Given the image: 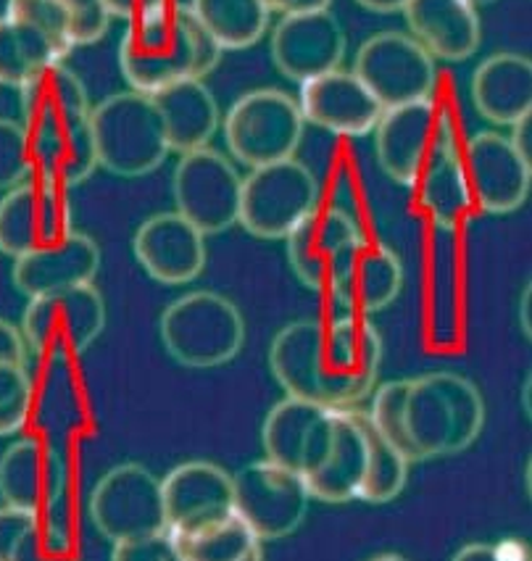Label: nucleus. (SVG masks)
<instances>
[{
  "label": "nucleus",
  "mask_w": 532,
  "mask_h": 561,
  "mask_svg": "<svg viewBox=\"0 0 532 561\" xmlns=\"http://www.w3.org/2000/svg\"><path fill=\"white\" fill-rule=\"evenodd\" d=\"M369 416L412 465L470 448L483 433L485 403L466 377L430 371L380 385Z\"/></svg>",
  "instance_id": "obj_1"
},
{
  "label": "nucleus",
  "mask_w": 532,
  "mask_h": 561,
  "mask_svg": "<svg viewBox=\"0 0 532 561\" xmlns=\"http://www.w3.org/2000/svg\"><path fill=\"white\" fill-rule=\"evenodd\" d=\"M224 50L187 5L169 3L127 22L119 43L122 77L135 93L153 95L180 80H204Z\"/></svg>",
  "instance_id": "obj_2"
},
{
  "label": "nucleus",
  "mask_w": 532,
  "mask_h": 561,
  "mask_svg": "<svg viewBox=\"0 0 532 561\" xmlns=\"http://www.w3.org/2000/svg\"><path fill=\"white\" fill-rule=\"evenodd\" d=\"M166 354L187 369H213L232 362L245 343L243 314L230 298L193 290L172 301L159 322Z\"/></svg>",
  "instance_id": "obj_3"
},
{
  "label": "nucleus",
  "mask_w": 532,
  "mask_h": 561,
  "mask_svg": "<svg viewBox=\"0 0 532 561\" xmlns=\"http://www.w3.org/2000/svg\"><path fill=\"white\" fill-rule=\"evenodd\" d=\"M99 164L116 178H142L166 161L169 142L151 95L125 90L90 106Z\"/></svg>",
  "instance_id": "obj_4"
},
{
  "label": "nucleus",
  "mask_w": 532,
  "mask_h": 561,
  "mask_svg": "<svg viewBox=\"0 0 532 561\" xmlns=\"http://www.w3.org/2000/svg\"><path fill=\"white\" fill-rule=\"evenodd\" d=\"M303 127L307 122L298 103L275 88L251 90L238 98L222 122L230 153L251 169L296 159Z\"/></svg>",
  "instance_id": "obj_5"
},
{
  "label": "nucleus",
  "mask_w": 532,
  "mask_h": 561,
  "mask_svg": "<svg viewBox=\"0 0 532 561\" xmlns=\"http://www.w3.org/2000/svg\"><path fill=\"white\" fill-rule=\"evenodd\" d=\"M456 148L451 114L435 98L382 111L374 127V151L382 172L398 185H417L438 156Z\"/></svg>",
  "instance_id": "obj_6"
},
{
  "label": "nucleus",
  "mask_w": 532,
  "mask_h": 561,
  "mask_svg": "<svg viewBox=\"0 0 532 561\" xmlns=\"http://www.w3.org/2000/svg\"><path fill=\"white\" fill-rule=\"evenodd\" d=\"M27 351L50 362L82 356L106 330V304L93 285L45 293L30 298L22 317Z\"/></svg>",
  "instance_id": "obj_7"
},
{
  "label": "nucleus",
  "mask_w": 532,
  "mask_h": 561,
  "mask_svg": "<svg viewBox=\"0 0 532 561\" xmlns=\"http://www.w3.org/2000/svg\"><path fill=\"white\" fill-rule=\"evenodd\" d=\"M320 206V182L298 159L251 169L240 195V225L253 238L282 240Z\"/></svg>",
  "instance_id": "obj_8"
},
{
  "label": "nucleus",
  "mask_w": 532,
  "mask_h": 561,
  "mask_svg": "<svg viewBox=\"0 0 532 561\" xmlns=\"http://www.w3.org/2000/svg\"><path fill=\"white\" fill-rule=\"evenodd\" d=\"M235 517L258 540H282L307 519L311 493L307 480L275 461H251L232 474Z\"/></svg>",
  "instance_id": "obj_9"
},
{
  "label": "nucleus",
  "mask_w": 532,
  "mask_h": 561,
  "mask_svg": "<svg viewBox=\"0 0 532 561\" xmlns=\"http://www.w3.org/2000/svg\"><path fill=\"white\" fill-rule=\"evenodd\" d=\"M88 514L112 543L166 530L161 480L142 465L108 469L90 493Z\"/></svg>",
  "instance_id": "obj_10"
},
{
  "label": "nucleus",
  "mask_w": 532,
  "mask_h": 561,
  "mask_svg": "<svg viewBox=\"0 0 532 561\" xmlns=\"http://www.w3.org/2000/svg\"><path fill=\"white\" fill-rule=\"evenodd\" d=\"M354 75L365 82L382 111L432 98L438 67L414 37L404 32H380L361 45Z\"/></svg>",
  "instance_id": "obj_11"
},
{
  "label": "nucleus",
  "mask_w": 532,
  "mask_h": 561,
  "mask_svg": "<svg viewBox=\"0 0 532 561\" xmlns=\"http://www.w3.org/2000/svg\"><path fill=\"white\" fill-rule=\"evenodd\" d=\"M177 214L204 234H219L238 225L243 178L232 161L213 148L180 156L172 180Z\"/></svg>",
  "instance_id": "obj_12"
},
{
  "label": "nucleus",
  "mask_w": 532,
  "mask_h": 561,
  "mask_svg": "<svg viewBox=\"0 0 532 561\" xmlns=\"http://www.w3.org/2000/svg\"><path fill=\"white\" fill-rule=\"evenodd\" d=\"M74 232L69 191L30 178L0 198V253L22 259Z\"/></svg>",
  "instance_id": "obj_13"
},
{
  "label": "nucleus",
  "mask_w": 532,
  "mask_h": 561,
  "mask_svg": "<svg viewBox=\"0 0 532 561\" xmlns=\"http://www.w3.org/2000/svg\"><path fill=\"white\" fill-rule=\"evenodd\" d=\"M335 411L301 398H285L264 420L262 446L266 459L309 480L329 451L335 435Z\"/></svg>",
  "instance_id": "obj_14"
},
{
  "label": "nucleus",
  "mask_w": 532,
  "mask_h": 561,
  "mask_svg": "<svg viewBox=\"0 0 532 561\" xmlns=\"http://www.w3.org/2000/svg\"><path fill=\"white\" fill-rule=\"evenodd\" d=\"M462 167L475 206L488 214H514L530 198L532 167L501 133H477L466 140Z\"/></svg>",
  "instance_id": "obj_15"
},
{
  "label": "nucleus",
  "mask_w": 532,
  "mask_h": 561,
  "mask_svg": "<svg viewBox=\"0 0 532 561\" xmlns=\"http://www.w3.org/2000/svg\"><path fill=\"white\" fill-rule=\"evenodd\" d=\"M166 533L172 538L200 533L235 514L232 474L211 461H185L161 480Z\"/></svg>",
  "instance_id": "obj_16"
},
{
  "label": "nucleus",
  "mask_w": 532,
  "mask_h": 561,
  "mask_svg": "<svg viewBox=\"0 0 532 561\" xmlns=\"http://www.w3.org/2000/svg\"><path fill=\"white\" fill-rule=\"evenodd\" d=\"M269 369L290 398L327 409H346L324 356V322L298 319L285 324L271 341Z\"/></svg>",
  "instance_id": "obj_17"
},
{
  "label": "nucleus",
  "mask_w": 532,
  "mask_h": 561,
  "mask_svg": "<svg viewBox=\"0 0 532 561\" xmlns=\"http://www.w3.org/2000/svg\"><path fill=\"white\" fill-rule=\"evenodd\" d=\"M404 288V264L391 245L361 234L337 266L329 296L337 314L369 317L388 309Z\"/></svg>",
  "instance_id": "obj_18"
},
{
  "label": "nucleus",
  "mask_w": 532,
  "mask_h": 561,
  "mask_svg": "<svg viewBox=\"0 0 532 561\" xmlns=\"http://www.w3.org/2000/svg\"><path fill=\"white\" fill-rule=\"evenodd\" d=\"M269 50L280 75L303 84L340 69L346 58V32L329 9L288 14L271 30Z\"/></svg>",
  "instance_id": "obj_19"
},
{
  "label": "nucleus",
  "mask_w": 532,
  "mask_h": 561,
  "mask_svg": "<svg viewBox=\"0 0 532 561\" xmlns=\"http://www.w3.org/2000/svg\"><path fill=\"white\" fill-rule=\"evenodd\" d=\"M361 234V227L343 208L316 206L285 238L290 270L307 288L329 290L337 266Z\"/></svg>",
  "instance_id": "obj_20"
},
{
  "label": "nucleus",
  "mask_w": 532,
  "mask_h": 561,
  "mask_svg": "<svg viewBox=\"0 0 532 561\" xmlns=\"http://www.w3.org/2000/svg\"><path fill=\"white\" fill-rule=\"evenodd\" d=\"M69 485L67 459L48 440L19 438L0 456V499L3 506L41 514Z\"/></svg>",
  "instance_id": "obj_21"
},
{
  "label": "nucleus",
  "mask_w": 532,
  "mask_h": 561,
  "mask_svg": "<svg viewBox=\"0 0 532 561\" xmlns=\"http://www.w3.org/2000/svg\"><path fill=\"white\" fill-rule=\"evenodd\" d=\"M132 251L148 277L161 285H187L206 270V238L177 211L153 214L142 221Z\"/></svg>",
  "instance_id": "obj_22"
},
{
  "label": "nucleus",
  "mask_w": 532,
  "mask_h": 561,
  "mask_svg": "<svg viewBox=\"0 0 532 561\" xmlns=\"http://www.w3.org/2000/svg\"><path fill=\"white\" fill-rule=\"evenodd\" d=\"M303 122L333 135L361 137L374 133L382 106L354 71L335 69L301 84Z\"/></svg>",
  "instance_id": "obj_23"
},
{
  "label": "nucleus",
  "mask_w": 532,
  "mask_h": 561,
  "mask_svg": "<svg viewBox=\"0 0 532 561\" xmlns=\"http://www.w3.org/2000/svg\"><path fill=\"white\" fill-rule=\"evenodd\" d=\"M324 356L343 407L350 409L374 390L382 364V337L367 317L337 314L324 324Z\"/></svg>",
  "instance_id": "obj_24"
},
{
  "label": "nucleus",
  "mask_w": 532,
  "mask_h": 561,
  "mask_svg": "<svg viewBox=\"0 0 532 561\" xmlns=\"http://www.w3.org/2000/svg\"><path fill=\"white\" fill-rule=\"evenodd\" d=\"M101 272V248L90 234L71 232L58 243L32 251L27 256L14 259L11 279L14 288L27 298L45 296V293L93 285Z\"/></svg>",
  "instance_id": "obj_25"
},
{
  "label": "nucleus",
  "mask_w": 532,
  "mask_h": 561,
  "mask_svg": "<svg viewBox=\"0 0 532 561\" xmlns=\"http://www.w3.org/2000/svg\"><path fill=\"white\" fill-rule=\"evenodd\" d=\"M367 480V411L337 409L335 435L322 467L307 480L311 499L324 504L359 501Z\"/></svg>",
  "instance_id": "obj_26"
},
{
  "label": "nucleus",
  "mask_w": 532,
  "mask_h": 561,
  "mask_svg": "<svg viewBox=\"0 0 532 561\" xmlns=\"http://www.w3.org/2000/svg\"><path fill=\"white\" fill-rule=\"evenodd\" d=\"M408 32L435 61H466L483 43L477 9L466 0H408Z\"/></svg>",
  "instance_id": "obj_27"
},
{
  "label": "nucleus",
  "mask_w": 532,
  "mask_h": 561,
  "mask_svg": "<svg viewBox=\"0 0 532 561\" xmlns=\"http://www.w3.org/2000/svg\"><path fill=\"white\" fill-rule=\"evenodd\" d=\"M30 148L32 174L37 180L61 187V191L82 185L101 167L90 114L32 135Z\"/></svg>",
  "instance_id": "obj_28"
},
{
  "label": "nucleus",
  "mask_w": 532,
  "mask_h": 561,
  "mask_svg": "<svg viewBox=\"0 0 532 561\" xmlns=\"http://www.w3.org/2000/svg\"><path fill=\"white\" fill-rule=\"evenodd\" d=\"M472 103L477 114L496 127L532 114V61L522 54L485 58L472 75Z\"/></svg>",
  "instance_id": "obj_29"
},
{
  "label": "nucleus",
  "mask_w": 532,
  "mask_h": 561,
  "mask_svg": "<svg viewBox=\"0 0 532 561\" xmlns=\"http://www.w3.org/2000/svg\"><path fill=\"white\" fill-rule=\"evenodd\" d=\"M151 101L164 122L169 151L180 156L209 148L211 137L222 124L217 98L204 80L172 82L153 93Z\"/></svg>",
  "instance_id": "obj_30"
},
{
  "label": "nucleus",
  "mask_w": 532,
  "mask_h": 561,
  "mask_svg": "<svg viewBox=\"0 0 532 561\" xmlns=\"http://www.w3.org/2000/svg\"><path fill=\"white\" fill-rule=\"evenodd\" d=\"M19 106H22V127L32 137L63 122L88 116L90 98L80 75L63 67V61H56L19 88Z\"/></svg>",
  "instance_id": "obj_31"
},
{
  "label": "nucleus",
  "mask_w": 532,
  "mask_h": 561,
  "mask_svg": "<svg viewBox=\"0 0 532 561\" xmlns=\"http://www.w3.org/2000/svg\"><path fill=\"white\" fill-rule=\"evenodd\" d=\"M417 187L421 208L443 230H456L475 206L456 148L438 156L417 180Z\"/></svg>",
  "instance_id": "obj_32"
},
{
  "label": "nucleus",
  "mask_w": 532,
  "mask_h": 561,
  "mask_svg": "<svg viewBox=\"0 0 532 561\" xmlns=\"http://www.w3.org/2000/svg\"><path fill=\"white\" fill-rule=\"evenodd\" d=\"M187 9L222 50L251 48L269 30L271 11L264 0H190Z\"/></svg>",
  "instance_id": "obj_33"
},
{
  "label": "nucleus",
  "mask_w": 532,
  "mask_h": 561,
  "mask_svg": "<svg viewBox=\"0 0 532 561\" xmlns=\"http://www.w3.org/2000/svg\"><path fill=\"white\" fill-rule=\"evenodd\" d=\"M56 61H63V54L48 37L16 19L0 16V84L3 88H22L37 71Z\"/></svg>",
  "instance_id": "obj_34"
},
{
  "label": "nucleus",
  "mask_w": 532,
  "mask_h": 561,
  "mask_svg": "<svg viewBox=\"0 0 532 561\" xmlns=\"http://www.w3.org/2000/svg\"><path fill=\"white\" fill-rule=\"evenodd\" d=\"M408 480V461L398 448L385 440V435L374 427L367 411V480L359 501L367 504H391L404 493Z\"/></svg>",
  "instance_id": "obj_35"
},
{
  "label": "nucleus",
  "mask_w": 532,
  "mask_h": 561,
  "mask_svg": "<svg viewBox=\"0 0 532 561\" xmlns=\"http://www.w3.org/2000/svg\"><path fill=\"white\" fill-rule=\"evenodd\" d=\"M185 561H245L262 551V540L235 514L206 530L174 538Z\"/></svg>",
  "instance_id": "obj_36"
},
{
  "label": "nucleus",
  "mask_w": 532,
  "mask_h": 561,
  "mask_svg": "<svg viewBox=\"0 0 532 561\" xmlns=\"http://www.w3.org/2000/svg\"><path fill=\"white\" fill-rule=\"evenodd\" d=\"M5 16L37 30L67 58L74 45L69 35V16L61 0H5Z\"/></svg>",
  "instance_id": "obj_37"
},
{
  "label": "nucleus",
  "mask_w": 532,
  "mask_h": 561,
  "mask_svg": "<svg viewBox=\"0 0 532 561\" xmlns=\"http://www.w3.org/2000/svg\"><path fill=\"white\" fill-rule=\"evenodd\" d=\"M35 390L27 375V367L19 364H0V438L22 433L32 414Z\"/></svg>",
  "instance_id": "obj_38"
},
{
  "label": "nucleus",
  "mask_w": 532,
  "mask_h": 561,
  "mask_svg": "<svg viewBox=\"0 0 532 561\" xmlns=\"http://www.w3.org/2000/svg\"><path fill=\"white\" fill-rule=\"evenodd\" d=\"M32 178L30 135L22 122L0 119V193Z\"/></svg>",
  "instance_id": "obj_39"
},
{
  "label": "nucleus",
  "mask_w": 532,
  "mask_h": 561,
  "mask_svg": "<svg viewBox=\"0 0 532 561\" xmlns=\"http://www.w3.org/2000/svg\"><path fill=\"white\" fill-rule=\"evenodd\" d=\"M69 16L71 45H95L112 27V11L106 0H61Z\"/></svg>",
  "instance_id": "obj_40"
},
{
  "label": "nucleus",
  "mask_w": 532,
  "mask_h": 561,
  "mask_svg": "<svg viewBox=\"0 0 532 561\" xmlns=\"http://www.w3.org/2000/svg\"><path fill=\"white\" fill-rule=\"evenodd\" d=\"M112 561H185V559L183 553H180L177 540L164 530L155 535H146V538L114 543Z\"/></svg>",
  "instance_id": "obj_41"
},
{
  "label": "nucleus",
  "mask_w": 532,
  "mask_h": 561,
  "mask_svg": "<svg viewBox=\"0 0 532 561\" xmlns=\"http://www.w3.org/2000/svg\"><path fill=\"white\" fill-rule=\"evenodd\" d=\"M37 530V514L19 512V508L0 506V561H11L16 551L27 543Z\"/></svg>",
  "instance_id": "obj_42"
},
{
  "label": "nucleus",
  "mask_w": 532,
  "mask_h": 561,
  "mask_svg": "<svg viewBox=\"0 0 532 561\" xmlns=\"http://www.w3.org/2000/svg\"><path fill=\"white\" fill-rule=\"evenodd\" d=\"M11 561H77L74 546L58 543V540L48 538L41 530V519H37V530L30 535L27 543L16 551V557Z\"/></svg>",
  "instance_id": "obj_43"
},
{
  "label": "nucleus",
  "mask_w": 532,
  "mask_h": 561,
  "mask_svg": "<svg viewBox=\"0 0 532 561\" xmlns=\"http://www.w3.org/2000/svg\"><path fill=\"white\" fill-rule=\"evenodd\" d=\"M0 364H19V367L27 364V343L22 330L9 319H0Z\"/></svg>",
  "instance_id": "obj_44"
},
{
  "label": "nucleus",
  "mask_w": 532,
  "mask_h": 561,
  "mask_svg": "<svg viewBox=\"0 0 532 561\" xmlns=\"http://www.w3.org/2000/svg\"><path fill=\"white\" fill-rule=\"evenodd\" d=\"M164 3H169V0H106L112 16L125 19V22H132V19L151 14V11L161 9Z\"/></svg>",
  "instance_id": "obj_45"
},
{
  "label": "nucleus",
  "mask_w": 532,
  "mask_h": 561,
  "mask_svg": "<svg viewBox=\"0 0 532 561\" xmlns=\"http://www.w3.org/2000/svg\"><path fill=\"white\" fill-rule=\"evenodd\" d=\"M266 9L271 11V14H307V11H324L329 9V3L333 0H264Z\"/></svg>",
  "instance_id": "obj_46"
},
{
  "label": "nucleus",
  "mask_w": 532,
  "mask_h": 561,
  "mask_svg": "<svg viewBox=\"0 0 532 561\" xmlns=\"http://www.w3.org/2000/svg\"><path fill=\"white\" fill-rule=\"evenodd\" d=\"M509 142H511V148L522 156V159L530 161V156H532V114L511 124Z\"/></svg>",
  "instance_id": "obj_47"
},
{
  "label": "nucleus",
  "mask_w": 532,
  "mask_h": 561,
  "mask_svg": "<svg viewBox=\"0 0 532 561\" xmlns=\"http://www.w3.org/2000/svg\"><path fill=\"white\" fill-rule=\"evenodd\" d=\"M493 546H496V553L501 561H532L530 546L519 538H504Z\"/></svg>",
  "instance_id": "obj_48"
},
{
  "label": "nucleus",
  "mask_w": 532,
  "mask_h": 561,
  "mask_svg": "<svg viewBox=\"0 0 532 561\" xmlns=\"http://www.w3.org/2000/svg\"><path fill=\"white\" fill-rule=\"evenodd\" d=\"M453 561H501L493 543H470L453 557Z\"/></svg>",
  "instance_id": "obj_49"
},
{
  "label": "nucleus",
  "mask_w": 532,
  "mask_h": 561,
  "mask_svg": "<svg viewBox=\"0 0 532 561\" xmlns=\"http://www.w3.org/2000/svg\"><path fill=\"white\" fill-rule=\"evenodd\" d=\"M530 304H532V288L530 283L524 285L522 296H519V328H522V335L532 337V322H530Z\"/></svg>",
  "instance_id": "obj_50"
},
{
  "label": "nucleus",
  "mask_w": 532,
  "mask_h": 561,
  "mask_svg": "<svg viewBox=\"0 0 532 561\" xmlns=\"http://www.w3.org/2000/svg\"><path fill=\"white\" fill-rule=\"evenodd\" d=\"M359 5H365L367 11L374 14H395V11H404L408 0H356Z\"/></svg>",
  "instance_id": "obj_51"
},
{
  "label": "nucleus",
  "mask_w": 532,
  "mask_h": 561,
  "mask_svg": "<svg viewBox=\"0 0 532 561\" xmlns=\"http://www.w3.org/2000/svg\"><path fill=\"white\" fill-rule=\"evenodd\" d=\"M522 401H524V414L530 416V377L524 380V390H522Z\"/></svg>",
  "instance_id": "obj_52"
},
{
  "label": "nucleus",
  "mask_w": 532,
  "mask_h": 561,
  "mask_svg": "<svg viewBox=\"0 0 532 561\" xmlns=\"http://www.w3.org/2000/svg\"><path fill=\"white\" fill-rule=\"evenodd\" d=\"M367 561H406V559L398 557V553H380V557H372Z\"/></svg>",
  "instance_id": "obj_53"
},
{
  "label": "nucleus",
  "mask_w": 532,
  "mask_h": 561,
  "mask_svg": "<svg viewBox=\"0 0 532 561\" xmlns=\"http://www.w3.org/2000/svg\"><path fill=\"white\" fill-rule=\"evenodd\" d=\"M466 3L475 5V9H477V5H488V3H493V0H466Z\"/></svg>",
  "instance_id": "obj_54"
},
{
  "label": "nucleus",
  "mask_w": 532,
  "mask_h": 561,
  "mask_svg": "<svg viewBox=\"0 0 532 561\" xmlns=\"http://www.w3.org/2000/svg\"><path fill=\"white\" fill-rule=\"evenodd\" d=\"M245 561H264V551H256L253 557H248Z\"/></svg>",
  "instance_id": "obj_55"
}]
</instances>
